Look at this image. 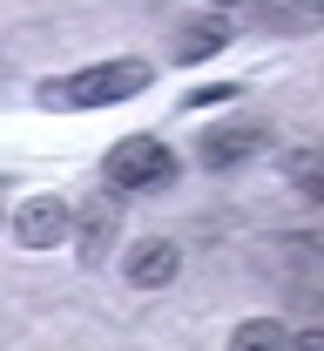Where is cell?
Segmentation results:
<instances>
[{"label":"cell","mask_w":324,"mask_h":351,"mask_svg":"<svg viewBox=\"0 0 324 351\" xmlns=\"http://www.w3.org/2000/svg\"><path fill=\"white\" fill-rule=\"evenodd\" d=\"M142 88H149V61L115 54V61L75 68V75H61V82H41L34 101H41V108H115V101H129Z\"/></svg>","instance_id":"6da1fadb"},{"label":"cell","mask_w":324,"mask_h":351,"mask_svg":"<svg viewBox=\"0 0 324 351\" xmlns=\"http://www.w3.org/2000/svg\"><path fill=\"white\" fill-rule=\"evenodd\" d=\"M108 189L115 196H149V189H169L176 182V149L162 142V135H122L115 149H108Z\"/></svg>","instance_id":"7a4b0ae2"},{"label":"cell","mask_w":324,"mask_h":351,"mask_svg":"<svg viewBox=\"0 0 324 351\" xmlns=\"http://www.w3.org/2000/svg\"><path fill=\"white\" fill-rule=\"evenodd\" d=\"M271 142H277L271 122H216V129L196 135V162L210 176H230V169H243V162H257Z\"/></svg>","instance_id":"3957f363"},{"label":"cell","mask_w":324,"mask_h":351,"mask_svg":"<svg viewBox=\"0 0 324 351\" xmlns=\"http://www.w3.org/2000/svg\"><path fill=\"white\" fill-rule=\"evenodd\" d=\"M7 230H14L21 250H54V243H68V230H75V203L54 196V189H41V196H27V203L7 217Z\"/></svg>","instance_id":"277c9868"},{"label":"cell","mask_w":324,"mask_h":351,"mask_svg":"<svg viewBox=\"0 0 324 351\" xmlns=\"http://www.w3.org/2000/svg\"><path fill=\"white\" fill-rule=\"evenodd\" d=\"M68 237H75V257L88 263V270H101L108 250H115V237H122V203H115L108 189L88 196V203L75 210V230H68Z\"/></svg>","instance_id":"5b68a950"},{"label":"cell","mask_w":324,"mask_h":351,"mask_svg":"<svg viewBox=\"0 0 324 351\" xmlns=\"http://www.w3.org/2000/svg\"><path fill=\"white\" fill-rule=\"evenodd\" d=\"M176 270H183V250L169 243V237H142L129 263H122V277L136 284V291H162V284H176Z\"/></svg>","instance_id":"8992f818"},{"label":"cell","mask_w":324,"mask_h":351,"mask_svg":"<svg viewBox=\"0 0 324 351\" xmlns=\"http://www.w3.org/2000/svg\"><path fill=\"white\" fill-rule=\"evenodd\" d=\"M230 21H223V14H189L183 27H176V41H169V54H176V61H183V68H196V61H216V54H223V47H230Z\"/></svg>","instance_id":"52a82bcc"},{"label":"cell","mask_w":324,"mask_h":351,"mask_svg":"<svg viewBox=\"0 0 324 351\" xmlns=\"http://www.w3.org/2000/svg\"><path fill=\"white\" fill-rule=\"evenodd\" d=\"M250 21L264 34H318V7L324 0H243Z\"/></svg>","instance_id":"ba28073f"},{"label":"cell","mask_w":324,"mask_h":351,"mask_svg":"<svg viewBox=\"0 0 324 351\" xmlns=\"http://www.w3.org/2000/svg\"><path fill=\"white\" fill-rule=\"evenodd\" d=\"M230 351H290V331L277 317H243L230 331Z\"/></svg>","instance_id":"9c48e42d"},{"label":"cell","mask_w":324,"mask_h":351,"mask_svg":"<svg viewBox=\"0 0 324 351\" xmlns=\"http://www.w3.org/2000/svg\"><path fill=\"white\" fill-rule=\"evenodd\" d=\"M290 182L304 196H324V176H318V149H290Z\"/></svg>","instance_id":"30bf717a"},{"label":"cell","mask_w":324,"mask_h":351,"mask_svg":"<svg viewBox=\"0 0 324 351\" xmlns=\"http://www.w3.org/2000/svg\"><path fill=\"white\" fill-rule=\"evenodd\" d=\"M216 101H236V82H196L183 95V108H216Z\"/></svg>","instance_id":"8fae6325"},{"label":"cell","mask_w":324,"mask_h":351,"mask_svg":"<svg viewBox=\"0 0 324 351\" xmlns=\"http://www.w3.org/2000/svg\"><path fill=\"white\" fill-rule=\"evenodd\" d=\"M290 351H324V331L311 324V331H290Z\"/></svg>","instance_id":"7c38bea8"},{"label":"cell","mask_w":324,"mask_h":351,"mask_svg":"<svg viewBox=\"0 0 324 351\" xmlns=\"http://www.w3.org/2000/svg\"><path fill=\"white\" fill-rule=\"evenodd\" d=\"M0 223H7V176H0Z\"/></svg>","instance_id":"4fadbf2b"},{"label":"cell","mask_w":324,"mask_h":351,"mask_svg":"<svg viewBox=\"0 0 324 351\" xmlns=\"http://www.w3.org/2000/svg\"><path fill=\"white\" fill-rule=\"evenodd\" d=\"M210 7H243V0H210Z\"/></svg>","instance_id":"5bb4252c"}]
</instances>
